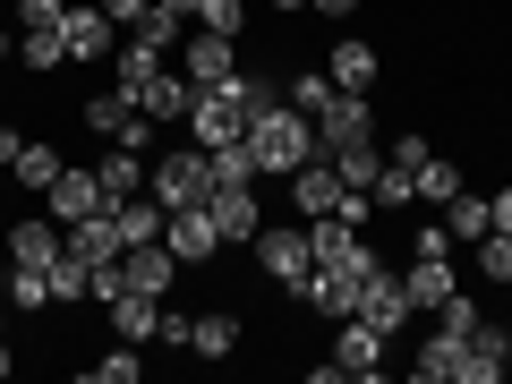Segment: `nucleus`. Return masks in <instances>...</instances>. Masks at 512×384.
Listing matches in <instances>:
<instances>
[{
	"label": "nucleus",
	"instance_id": "obj_1",
	"mask_svg": "<svg viewBox=\"0 0 512 384\" xmlns=\"http://www.w3.org/2000/svg\"><path fill=\"white\" fill-rule=\"evenodd\" d=\"M367 274H376V248H367V239H350V248L316 256V274L299 282V308H325V316H359V291H367Z\"/></svg>",
	"mask_w": 512,
	"mask_h": 384
},
{
	"label": "nucleus",
	"instance_id": "obj_2",
	"mask_svg": "<svg viewBox=\"0 0 512 384\" xmlns=\"http://www.w3.org/2000/svg\"><path fill=\"white\" fill-rule=\"evenodd\" d=\"M248 146H256V171H265V180H291L316 154V120L282 103V111H265V120H248Z\"/></svg>",
	"mask_w": 512,
	"mask_h": 384
},
{
	"label": "nucleus",
	"instance_id": "obj_3",
	"mask_svg": "<svg viewBox=\"0 0 512 384\" xmlns=\"http://www.w3.org/2000/svg\"><path fill=\"white\" fill-rule=\"evenodd\" d=\"M256 274L274 282V291H291V299H299V282L316 274L308 222H265V231H256Z\"/></svg>",
	"mask_w": 512,
	"mask_h": 384
},
{
	"label": "nucleus",
	"instance_id": "obj_4",
	"mask_svg": "<svg viewBox=\"0 0 512 384\" xmlns=\"http://www.w3.org/2000/svg\"><path fill=\"white\" fill-rule=\"evenodd\" d=\"M146 188L180 214V205H205L214 197V154L205 146H180V154H154V171H146Z\"/></svg>",
	"mask_w": 512,
	"mask_h": 384
},
{
	"label": "nucleus",
	"instance_id": "obj_5",
	"mask_svg": "<svg viewBox=\"0 0 512 384\" xmlns=\"http://www.w3.org/2000/svg\"><path fill=\"white\" fill-rule=\"evenodd\" d=\"M188 137H197V146H231V137H248L239 77H222V86H197V103H188Z\"/></svg>",
	"mask_w": 512,
	"mask_h": 384
},
{
	"label": "nucleus",
	"instance_id": "obj_6",
	"mask_svg": "<svg viewBox=\"0 0 512 384\" xmlns=\"http://www.w3.org/2000/svg\"><path fill=\"white\" fill-rule=\"evenodd\" d=\"M205 214H214L222 248H256V231H265V205H256V180H214Z\"/></svg>",
	"mask_w": 512,
	"mask_h": 384
},
{
	"label": "nucleus",
	"instance_id": "obj_7",
	"mask_svg": "<svg viewBox=\"0 0 512 384\" xmlns=\"http://www.w3.org/2000/svg\"><path fill=\"white\" fill-rule=\"evenodd\" d=\"M367 137H376V111H367V94H342V86H333V103L316 111V154L367 146Z\"/></svg>",
	"mask_w": 512,
	"mask_h": 384
},
{
	"label": "nucleus",
	"instance_id": "obj_8",
	"mask_svg": "<svg viewBox=\"0 0 512 384\" xmlns=\"http://www.w3.org/2000/svg\"><path fill=\"white\" fill-rule=\"evenodd\" d=\"M410 316H419V308H410L402 274H393V265H384V256H376V274H367V291H359V325H376L384 342H393V333H402Z\"/></svg>",
	"mask_w": 512,
	"mask_h": 384
},
{
	"label": "nucleus",
	"instance_id": "obj_9",
	"mask_svg": "<svg viewBox=\"0 0 512 384\" xmlns=\"http://www.w3.org/2000/svg\"><path fill=\"white\" fill-rule=\"evenodd\" d=\"M111 35H120V26L103 18V0H69V9H60V43H69V60H111Z\"/></svg>",
	"mask_w": 512,
	"mask_h": 384
},
{
	"label": "nucleus",
	"instance_id": "obj_10",
	"mask_svg": "<svg viewBox=\"0 0 512 384\" xmlns=\"http://www.w3.org/2000/svg\"><path fill=\"white\" fill-rule=\"evenodd\" d=\"M350 188H342V171H333V154H308V163L291 171V205H299V222H316V214H333Z\"/></svg>",
	"mask_w": 512,
	"mask_h": 384
},
{
	"label": "nucleus",
	"instance_id": "obj_11",
	"mask_svg": "<svg viewBox=\"0 0 512 384\" xmlns=\"http://www.w3.org/2000/svg\"><path fill=\"white\" fill-rule=\"evenodd\" d=\"M163 248L180 256V265H214V256H222V231H214L205 205H180V214L163 222Z\"/></svg>",
	"mask_w": 512,
	"mask_h": 384
},
{
	"label": "nucleus",
	"instance_id": "obj_12",
	"mask_svg": "<svg viewBox=\"0 0 512 384\" xmlns=\"http://www.w3.org/2000/svg\"><path fill=\"white\" fill-rule=\"evenodd\" d=\"M495 376H512V325L478 316V333L461 342V384H495Z\"/></svg>",
	"mask_w": 512,
	"mask_h": 384
},
{
	"label": "nucleus",
	"instance_id": "obj_13",
	"mask_svg": "<svg viewBox=\"0 0 512 384\" xmlns=\"http://www.w3.org/2000/svg\"><path fill=\"white\" fill-rule=\"evenodd\" d=\"M325 77H333L342 94H376V77H384V52H376L367 35H342V43L325 52Z\"/></svg>",
	"mask_w": 512,
	"mask_h": 384
},
{
	"label": "nucleus",
	"instance_id": "obj_14",
	"mask_svg": "<svg viewBox=\"0 0 512 384\" xmlns=\"http://www.w3.org/2000/svg\"><path fill=\"white\" fill-rule=\"evenodd\" d=\"M188 103H197V86H188V69H154L146 86H137V111H146L154 128H180Z\"/></svg>",
	"mask_w": 512,
	"mask_h": 384
},
{
	"label": "nucleus",
	"instance_id": "obj_15",
	"mask_svg": "<svg viewBox=\"0 0 512 384\" xmlns=\"http://www.w3.org/2000/svg\"><path fill=\"white\" fill-rule=\"evenodd\" d=\"M402 291H410V308H419V316H436L444 299L461 291V274H453V256H410V274H402Z\"/></svg>",
	"mask_w": 512,
	"mask_h": 384
},
{
	"label": "nucleus",
	"instance_id": "obj_16",
	"mask_svg": "<svg viewBox=\"0 0 512 384\" xmlns=\"http://www.w3.org/2000/svg\"><path fill=\"white\" fill-rule=\"evenodd\" d=\"M342 376H376L384 367V333L376 325H359V316H342V333H333V350H325Z\"/></svg>",
	"mask_w": 512,
	"mask_h": 384
},
{
	"label": "nucleus",
	"instance_id": "obj_17",
	"mask_svg": "<svg viewBox=\"0 0 512 384\" xmlns=\"http://www.w3.org/2000/svg\"><path fill=\"white\" fill-rule=\"evenodd\" d=\"M180 69H188V86H222V77H239V43H231V35H205V26H197Z\"/></svg>",
	"mask_w": 512,
	"mask_h": 384
},
{
	"label": "nucleus",
	"instance_id": "obj_18",
	"mask_svg": "<svg viewBox=\"0 0 512 384\" xmlns=\"http://www.w3.org/2000/svg\"><path fill=\"white\" fill-rule=\"evenodd\" d=\"M120 282H128V291H154V299H163L171 282H180V256H171L163 239H146V248H128V256H120Z\"/></svg>",
	"mask_w": 512,
	"mask_h": 384
},
{
	"label": "nucleus",
	"instance_id": "obj_19",
	"mask_svg": "<svg viewBox=\"0 0 512 384\" xmlns=\"http://www.w3.org/2000/svg\"><path fill=\"white\" fill-rule=\"evenodd\" d=\"M69 256H77V265L94 274V265L128 256V239H120V222H111V214H86V222H69Z\"/></svg>",
	"mask_w": 512,
	"mask_h": 384
},
{
	"label": "nucleus",
	"instance_id": "obj_20",
	"mask_svg": "<svg viewBox=\"0 0 512 384\" xmlns=\"http://www.w3.org/2000/svg\"><path fill=\"white\" fill-rule=\"evenodd\" d=\"M60 248H69V231H60L52 214H35V222H9V265H52Z\"/></svg>",
	"mask_w": 512,
	"mask_h": 384
},
{
	"label": "nucleus",
	"instance_id": "obj_21",
	"mask_svg": "<svg viewBox=\"0 0 512 384\" xmlns=\"http://www.w3.org/2000/svg\"><path fill=\"white\" fill-rule=\"evenodd\" d=\"M43 197H52V222H60V231H69V222H86V214H103V188H94V171H60Z\"/></svg>",
	"mask_w": 512,
	"mask_h": 384
},
{
	"label": "nucleus",
	"instance_id": "obj_22",
	"mask_svg": "<svg viewBox=\"0 0 512 384\" xmlns=\"http://www.w3.org/2000/svg\"><path fill=\"white\" fill-rule=\"evenodd\" d=\"M111 308V333L120 342H154V325H163V299L154 291H120V299H103Z\"/></svg>",
	"mask_w": 512,
	"mask_h": 384
},
{
	"label": "nucleus",
	"instance_id": "obj_23",
	"mask_svg": "<svg viewBox=\"0 0 512 384\" xmlns=\"http://www.w3.org/2000/svg\"><path fill=\"white\" fill-rule=\"evenodd\" d=\"M239 308H214V316H197V325H188V350H197V359H239Z\"/></svg>",
	"mask_w": 512,
	"mask_h": 384
},
{
	"label": "nucleus",
	"instance_id": "obj_24",
	"mask_svg": "<svg viewBox=\"0 0 512 384\" xmlns=\"http://www.w3.org/2000/svg\"><path fill=\"white\" fill-rule=\"evenodd\" d=\"M94 188H103V205L137 197V188H146V154H128V146H111L103 163H94Z\"/></svg>",
	"mask_w": 512,
	"mask_h": 384
},
{
	"label": "nucleus",
	"instance_id": "obj_25",
	"mask_svg": "<svg viewBox=\"0 0 512 384\" xmlns=\"http://www.w3.org/2000/svg\"><path fill=\"white\" fill-rule=\"evenodd\" d=\"M410 376L419 384H453L461 376V333H427V342L410 350Z\"/></svg>",
	"mask_w": 512,
	"mask_h": 384
},
{
	"label": "nucleus",
	"instance_id": "obj_26",
	"mask_svg": "<svg viewBox=\"0 0 512 384\" xmlns=\"http://www.w3.org/2000/svg\"><path fill=\"white\" fill-rule=\"evenodd\" d=\"M444 231H453V248H478V239L495 231V205L487 197H453L444 205Z\"/></svg>",
	"mask_w": 512,
	"mask_h": 384
},
{
	"label": "nucleus",
	"instance_id": "obj_27",
	"mask_svg": "<svg viewBox=\"0 0 512 384\" xmlns=\"http://www.w3.org/2000/svg\"><path fill=\"white\" fill-rule=\"evenodd\" d=\"M86 376L94 384H137V376H146V359H137V342L111 333V350H103V359H86Z\"/></svg>",
	"mask_w": 512,
	"mask_h": 384
},
{
	"label": "nucleus",
	"instance_id": "obj_28",
	"mask_svg": "<svg viewBox=\"0 0 512 384\" xmlns=\"http://www.w3.org/2000/svg\"><path fill=\"white\" fill-rule=\"evenodd\" d=\"M18 60H26L35 77H52L60 60H69V43H60V26H26V35H18Z\"/></svg>",
	"mask_w": 512,
	"mask_h": 384
},
{
	"label": "nucleus",
	"instance_id": "obj_29",
	"mask_svg": "<svg viewBox=\"0 0 512 384\" xmlns=\"http://www.w3.org/2000/svg\"><path fill=\"white\" fill-rule=\"evenodd\" d=\"M9 308H52V265H9Z\"/></svg>",
	"mask_w": 512,
	"mask_h": 384
},
{
	"label": "nucleus",
	"instance_id": "obj_30",
	"mask_svg": "<svg viewBox=\"0 0 512 384\" xmlns=\"http://www.w3.org/2000/svg\"><path fill=\"white\" fill-rule=\"evenodd\" d=\"M154 69H163V52H154V43H137V35H120V94H128V103H137V86H146Z\"/></svg>",
	"mask_w": 512,
	"mask_h": 384
},
{
	"label": "nucleus",
	"instance_id": "obj_31",
	"mask_svg": "<svg viewBox=\"0 0 512 384\" xmlns=\"http://www.w3.org/2000/svg\"><path fill=\"white\" fill-rule=\"evenodd\" d=\"M333 171H342V188H376V171H384L376 137H367V146H342V154H333Z\"/></svg>",
	"mask_w": 512,
	"mask_h": 384
},
{
	"label": "nucleus",
	"instance_id": "obj_32",
	"mask_svg": "<svg viewBox=\"0 0 512 384\" xmlns=\"http://www.w3.org/2000/svg\"><path fill=\"white\" fill-rule=\"evenodd\" d=\"M9 171H18V188H35V197H43V188H52L60 171H69V163H60L52 146H26V154H18V163H9Z\"/></svg>",
	"mask_w": 512,
	"mask_h": 384
},
{
	"label": "nucleus",
	"instance_id": "obj_33",
	"mask_svg": "<svg viewBox=\"0 0 512 384\" xmlns=\"http://www.w3.org/2000/svg\"><path fill=\"white\" fill-rule=\"evenodd\" d=\"M197 26H205V35H248V0H197Z\"/></svg>",
	"mask_w": 512,
	"mask_h": 384
},
{
	"label": "nucleus",
	"instance_id": "obj_34",
	"mask_svg": "<svg viewBox=\"0 0 512 384\" xmlns=\"http://www.w3.org/2000/svg\"><path fill=\"white\" fill-rule=\"evenodd\" d=\"M214 154V180H265V171H256V146L248 137H231V146H205Z\"/></svg>",
	"mask_w": 512,
	"mask_h": 384
},
{
	"label": "nucleus",
	"instance_id": "obj_35",
	"mask_svg": "<svg viewBox=\"0 0 512 384\" xmlns=\"http://www.w3.org/2000/svg\"><path fill=\"white\" fill-rule=\"evenodd\" d=\"M282 103H291V111H308V120H316V111L333 103V77H325V69H308V77H291V86H282Z\"/></svg>",
	"mask_w": 512,
	"mask_h": 384
},
{
	"label": "nucleus",
	"instance_id": "obj_36",
	"mask_svg": "<svg viewBox=\"0 0 512 384\" xmlns=\"http://www.w3.org/2000/svg\"><path fill=\"white\" fill-rule=\"evenodd\" d=\"M419 197H427V205H453V197H461V171L444 163V154H427V163H419Z\"/></svg>",
	"mask_w": 512,
	"mask_h": 384
},
{
	"label": "nucleus",
	"instance_id": "obj_37",
	"mask_svg": "<svg viewBox=\"0 0 512 384\" xmlns=\"http://www.w3.org/2000/svg\"><path fill=\"white\" fill-rule=\"evenodd\" d=\"M60 299H94V274H86V265H77L69 248L52 256V308H60Z\"/></svg>",
	"mask_w": 512,
	"mask_h": 384
},
{
	"label": "nucleus",
	"instance_id": "obj_38",
	"mask_svg": "<svg viewBox=\"0 0 512 384\" xmlns=\"http://www.w3.org/2000/svg\"><path fill=\"white\" fill-rule=\"evenodd\" d=\"M180 9H163V0H154V9H146V18H137V43H154V52H171V43H180Z\"/></svg>",
	"mask_w": 512,
	"mask_h": 384
},
{
	"label": "nucleus",
	"instance_id": "obj_39",
	"mask_svg": "<svg viewBox=\"0 0 512 384\" xmlns=\"http://www.w3.org/2000/svg\"><path fill=\"white\" fill-rule=\"evenodd\" d=\"M239 103H248V120L282 111V77H256V69H239Z\"/></svg>",
	"mask_w": 512,
	"mask_h": 384
},
{
	"label": "nucleus",
	"instance_id": "obj_40",
	"mask_svg": "<svg viewBox=\"0 0 512 384\" xmlns=\"http://www.w3.org/2000/svg\"><path fill=\"white\" fill-rule=\"evenodd\" d=\"M128 111H137V103H128V94L111 86V94H94V103H86V128H94V137H120V120H128Z\"/></svg>",
	"mask_w": 512,
	"mask_h": 384
},
{
	"label": "nucleus",
	"instance_id": "obj_41",
	"mask_svg": "<svg viewBox=\"0 0 512 384\" xmlns=\"http://www.w3.org/2000/svg\"><path fill=\"white\" fill-rule=\"evenodd\" d=\"M470 256H478V274H487V282H512V231H487Z\"/></svg>",
	"mask_w": 512,
	"mask_h": 384
},
{
	"label": "nucleus",
	"instance_id": "obj_42",
	"mask_svg": "<svg viewBox=\"0 0 512 384\" xmlns=\"http://www.w3.org/2000/svg\"><path fill=\"white\" fill-rule=\"evenodd\" d=\"M111 146H128V154H154V120H146V111H128V120H120V137H111Z\"/></svg>",
	"mask_w": 512,
	"mask_h": 384
},
{
	"label": "nucleus",
	"instance_id": "obj_43",
	"mask_svg": "<svg viewBox=\"0 0 512 384\" xmlns=\"http://www.w3.org/2000/svg\"><path fill=\"white\" fill-rule=\"evenodd\" d=\"M410 256H453V231H444V222H419V231H410Z\"/></svg>",
	"mask_w": 512,
	"mask_h": 384
},
{
	"label": "nucleus",
	"instance_id": "obj_44",
	"mask_svg": "<svg viewBox=\"0 0 512 384\" xmlns=\"http://www.w3.org/2000/svg\"><path fill=\"white\" fill-rule=\"evenodd\" d=\"M146 9H154V0H103V18L120 26V35H137V18H146Z\"/></svg>",
	"mask_w": 512,
	"mask_h": 384
},
{
	"label": "nucleus",
	"instance_id": "obj_45",
	"mask_svg": "<svg viewBox=\"0 0 512 384\" xmlns=\"http://www.w3.org/2000/svg\"><path fill=\"white\" fill-rule=\"evenodd\" d=\"M427 154H436V146H427V137H393V154H384V163H402V171H419Z\"/></svg>",
	"mask_w": 512,
	"mask_h": 384
},
{
	"label": "nucleus",
	"instance_id": "obj_46",
	"mask_svg": "<svg viewBox=\"0 0 512 384\" xmlns=\"http://www.w3.org/2000/svg\"><path fill=\"white\" fill-rule=\"evenodd\" d=\"M60 9L69 0H18V26H60Z\"/></svg>",
	"mask_w": 512,
	"mask_h": 384
},
{
	"label": "nucleus",
	"instance_id": "obj_47",
	"mask_svg": "<svg viewBox=\"0 0 512 384\" xmlns=\"http://www.w3.org/2000/svg\"><path fill=\"white\" fill-rule=\"evenodd\" d=\"M188 325H197V316H171V308H163V325H154V342H163V350H188Z\"/></svg>",
	"mask_w": 512,
	"mask_h": 384
},
{
	"label": "nucleus",
	"instance_id": "obj_48",
	"mask_svg": "<svg viewBox=\"0 0 512 384\" xmlns=\"http://www.w3.org/2000/svg\"><path fill=\"white\" fill-rule=\"evenodd\" d=\"M308 18H359V0H308Z\"/></svg>",
	"mask_w": 512,
	"mask_h": 384
},
{
	"label": "nucleus",
	"instance_id": "obj_49",
	"mask_svg": "<svg viewBox=\"0 0 512 384\" xmlns=\"http://www.w3.org/2000/svg\"><path fill=\"white\" fill-rule=\"evenodd\" d=\"M18 154H26V128H9V120H0V163H18Z\"/></svg>",
	"mask_w": 512,
	"mask_h": 384
},
{
	"label": "nucleus",
	"instance_id": "obj_50",
	"mask_svg": "<svg viewBox=\"0 0 512 384\" xmlns=\"http://www.w3.org/2000/svg\"><path fill=\"white\" fill-rule=\"evenodd\" d=\"M9 367H18V350H9V342H0V384H9Z\"/></svg>",
	"mask_w": 512,
	"mask_h": 384
},
{
	"label": "nucleus",
	"instance_id": "obj_51",
	"mask_svg": "<svg viewBox=\"0 0 512 384\" xmlns=\"http://www.w3.org/2000/svg\"><path fill=\"white\" fill-rule=\"evenodd\" d=\"M274 9H291V18H308V0H274Z\"/></svg>",
	"mask_w": 512,
	"mask_h": 384
},
{
	"label": "nucleus",
	"instance_id": "obj_52",
	"mask_svg": "<svg viewBox=\"0 0 512 384\" xmlns=\"http://www.w3.org/2000/svg\"><path fill=\"white\" fill-rule=\"evenodd\" d=\"M0 342H9V316H0Z\"/></svg>",
	"mask_w": 512,
	"mask_h": 384
},
{
	"label": "nucleus",
	"instance_id": "obj_53",
	"mask_svg": "<svg viewBox=\"0 0 512 384\" xmlns=\"http://www.w3.org/2000/svg\"><path fill=\"white\" fill-rule=\"evenodd\" d=\"M0 60H9V35H0Z\"/></svg>",
	"mask_w": 512,
	"mask_h": 384
}]
</instances>
